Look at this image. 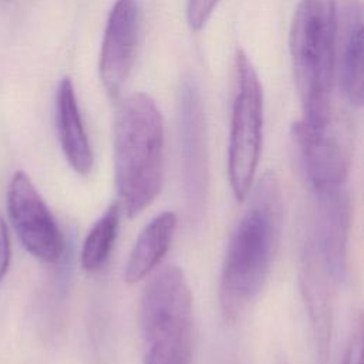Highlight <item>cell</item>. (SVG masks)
Returning a JSON list of instances; mask_svg holds the SVG:
<instances>
[{"label":"cell","mask_w":364,"mask_h":364,"mask_svg":"<svg viewBox=\"0 0 364 364\" xmlns=\"http://www.w3.org/2000/svg\"><path fill=\"white\" fill-rule=\"evenodd\" d=\"M179 138L183 186L192 210L202 209L208 189L206 122L200 91L193 78H185L179 97Z\"/></svg>","instance_id":"ba28073f"},{"label":"cell","mask_w":364,"mask_h":364,"mask_svg":"<svg viewBox=\"0 0 364 364\" xmlns=\"http://www.w3.org/2000/svg\"><path fill=\"white\" fill-rule=\"evenodd\" d=\"M138 323L145 364H192V293L178 266L159 269L146 283Z\"/></svg>","instance_id":"277c9868"},{"label":"cell","mask_w":364,"mask_h":364,"mask_svg":"<svg viewBox=\"0 0 364 364\" xmlns=\"http://www.w3.org/2000/svg\"><path fill=\"white\" fill-rule=\"evenodd\" d=\"M139 31L136 0H117L108 14L100 54V78L109 97L117 98L134 65Z\"/></svg>","instance_id":"9c48e42d"},{"label":"cell","mask_w":364,"mask_h":364,"mask_svg":"<svg viewBox=\"0 0 364 364\" xmlns=\"http://www.w3.org/2000/svg\"><path fill=\"white\" fill-rule=\"evenodd\" d=\"M55 121L67 162L78 175L87 176L92 169L94 156L70 78H63L57 90Z\"/></svg>","instance_id":"8fae6325"},{"label":"cell","mask_w":364,"mask_h":364,"mask_svg":"<svg viewBox=\"0 0 364 364\" xmlns=\"http://www.w3.org/2000/svg\"><path fill=\"white\" fill-rule=\"evenodd\" d=\"M7 208L23 246L41 262H58L64 253L60 228L27 173L13 175L7 189Z\"/></svg>","instance_id":"52a82bcc"},{"label":"cell","mask_w":364,"mask_h":364,"mask_svg":"<svg viewBox=\"0 0 364 364\" xmlns=\"http://www.w3.org/2000/svg\"><path fill=\"white\" fill-rule=\"evenodd\" d=\"M219 0H188L186 17L192 30H200L212 16Z\"/></svg>","instance_id":"5bb4252c"},{"label":"cell","mask_w":364,"mask_h":364,"mask_svg":"<svg viewBox=\"0 0 364 364\" xmlns=\"http://www.w3.org/2000/svg\"><path fill=\"white\" fill-rule=\"evenodd\" d=\"M10 260V245L6 223L0 215V279L4 276Z\"/></svg>","instance_id":"2e32d148"},{"label":"cell","mask_w":364,"mask_h":364,"mask_svg":"<svg viewBox=\"0 0 364 364\" xmlns=\"http://www.w3.org/2000/svg\"><path fill=\"white\" fill-rule=\"evenodd\" d=\"M337 0H300L290 33V54L303 121L333 119L331 92L337 54Z\"/></svg>","instance_id":"3957f363"},{"label":"cell","mask_w":364,"mask_h":364,"mask_svg":"<svg viewBox=\"0 0 364 364\" xmlns=\"http://www.w3.org/2000/svg\"><path fill=\"white\" fill-rule=\"evenodd\" d=\"M114 168L119 208L139 215L158 196L164 178V121L155 101L134 92L114 119Z\"/></svg>","instance_id":"7a4b0ae2"},{"label":"cell","mask_w":364,"mask_h":364,"mask_svg":"<svg viewBox=\"0 0 364 364\" xmlns=\"http://www.w3.org/2000/svg\"><path fill=\"white\" fill-rule=\"evenodd\" d=\"M341 364H363V326L361 320H358L354 327Z\"/></svg>","instance_id":"9a60e30c"},{"label":"cell","mask_w":364,"mask_h":364,"mask_svg":"<svg viewBox=\"0 0 364 364\" xmlns=\"http://www.w3.org/2000/svg\"><path fill=\"white\" fill-rule=\"evenodd\" d=\"M236 88L232 104L228 176L237 200H245L253 186L263 138V94L257 73L245 54L235 55Z\"/></svg>","instance_id":"5b68a950"},{"label":"cell","mask_w":364,"mask_h":364,"mask_svg":"<svg viewBox=\"0 0 364 364\" xmlns=\"http://www.w3.org/2000/svg\"><path fill=\"white\" fill-rule=\"evenodd\" d=\"M249 195L247 208L229 239L220 273L219 304L226 320H235L259 293L280 235L282 191L277 176L263 173Z\"/></svg>","instance_id":"6da1fadb"},{"label":"cell","mask_w":364,"mask_h":364,"mask_svg":"<svg viewBox=\"0 0 364 364\" xmlns=\"http://www.w3.org/2000/svg\"><path fill=\"white\" fill-rule=\"evenodd\" d=\"M340 82L347 100L361 107L364 95L363 10L358 0H343L337 18Z\"/></svg>","instance_id":"30bf717a"},{"label":"cell","mask_w":364,"mask_h":364,"mask_svg":"<svg viewBox=\"0 0 364 364\" xmlns=\"http://www.w3.org/2000/svg\"><path fill=\"white\" fill-rule=\"evenodd\" d=\"M176 225V215L168 210L156 215L141 230L124 266L127 283L141 282L161 263L172 243Z\"/></svg>","instance_id":"7c38bea8"},{"label":"cell","mask_w":364,"mask_h":364,"mask_svg":"<svg viewBox=\"0 0 364 364\" xmlns=\"http://www.w3.org/2000/svg\"><path fill=\"white\" fill-rule=\"evenodd\" d=\"M291 138L316 198L346 189L350 151L334 118L324 124L300 119L291 128Z\"/></svg>","instance_id":"8992f818"},{"label":"cell","mask_w":364,"mask_h":364,"mask_svg":"<svg viewBox=\"0 0 364 364\" xmlns=\"http://www.w3.org/2000/svg\"><path fill=\"white\" fill-rule=\"evenodd\" d=\"M119 212V205L112 203L91 226L81 249V266L84 270L94 273L102 269L109 259L118 235Z\"/></svg>","instance_id":"4fadbf2b"}]
</instances>
